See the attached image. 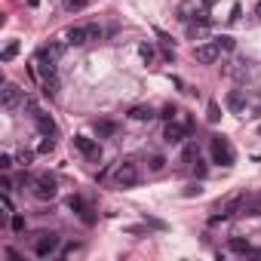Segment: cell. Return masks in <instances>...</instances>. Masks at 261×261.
I'll use <instances>...</instances> for the list:
<instances>
[{
    "label": "cell",
    "mask_w": 261,
    "mask_h": 261,
    "mask_svg": "<svg viewBox=\"0 0 261 261\" xmlns=\"http://www.w3.org/2000/svg\"><path fill=\"white\" fill-rule=\"evenodd\" d=\"M249 255H255V258H261V249H252V252H249Z\"/></svg>",
    "instance_id": "d590c367"
},
{
    "label": "cell",
    "mask_w": 261,
    "mask_h": 261,
    "mask_svg": "<svg viewBox=\"0 0 261 261\" xmlns=\"http://www.w3.org/2000/svg\"><path fill=\"white\" fill-rule=\"evenodd\" d=\"M255 16H258V19H261V0H258V7H255Z\"/></svg>",
    "instance_id": "e575fe53"
},
{
    "label": "cell",
    "mask_w": 261,
    "mask_h": 261,
    "mask_svg": "<svg viewBox=\"0 0 261 261\" xmlns=\"http://www.w3.org/2000/svg\"><path fill=\"white\" fill-rule=\"evenodd\" d=\"M43 92L53 98V95H59V74H56V77H46L43 80Z\"/></svg>",
    "instance_id": "d6986e66"
},
{
    "label": "cell",
    "mask_w": 261,
    "mask_h": 261,
    "mask_svg": "<svg viewBox=\"0 0 261 261\" xmlns=\"http://www.w3.org/2000/svg\"><path fill=\"white\" fill-rule=\"evenodd\" d=\"M215 43H218L221 49H234V37H228V34H225V37H218Z\"/></svg>",
    "instance_id": "83f0119b"
},
{
    "label": "cell",
    "mask_w": 261,
    "mask_h": 261,
    "mask_svg": "<svg viewBox=\"0 0 261 261\" xmlns=\"http://www.w3.org/2000/svg\"><path fill=\"white\" fill-rule=\"evenodd\" d=\"M138 178H141V175H138V166H135V163H129V160H126V163H120V166H117V172H114V181L120 184V188H135Z\"/></svg>",
    "instance_id": "8992f818"
},
{
    "label": "cell",
    "mask_w": 261,
    "mask_h": 261,
    "mask_svg": "<svg viewBox=\"0 0 261 261\" xmlns=\"http://www.w3.org/2000/svg\"><path fill=\"white\" fill-rule=\"evenodd\" d=\"M31 194H34L37 200H56L59 184H56L53 175H37V178L31 181Z\"/></svg>",
    "instance_id": "277c9868"
},
{
    "label": "cell",
    "mask_w": 261,
    "mask_h": 261,
    "mask_svg": "<svg viewBox=\"0 0 261 261\" xmlns=\"http://www.w3.org/2000/svg\"><path fill=\"white\" fill-rule=\"evenodd\" d=\"M203 4H206V7H212V4H215V0H203Z\"/></svg>",
    "instance_id": "8d00e7d4"
},
{
    "label": "cell",
    "mask_w": 261,
    "mask_h": 261,
    "mask_svg": "<svg viewBox=\"0 0 261 261\" xmlns=\"http://www.w3.org/2000/svg\"><path fill=\"white\" fill-rule=\"evenodd\" d=\"M163 166H166V160H163V157H151V169H154V172H160Z\"/></svg>",
    "instance_id": "4dcf8cb0"
},
{
    "label": "cell",
    "mask_w": 261,
    "mask_h": 261,
    "mask_svg": "<svg viewBox=\"0 0 261 261\" xmlns=\"http://www.w3.org/2000/svg\"><path fill=\"white\" fill-rule=\"evenodd\" d=\"M19 98H22L19 86L7 83V86H4V95H0V101H4V108H7V111H10V108H16V105H19Z\"/></svg>",
    "instance_id": "4fadbf2b"
},
{
    "label": "cell",
    "mask_w": 261,
    "mask_h": 261,
    "mask_svg": "<svg viewBox=\"0 0 261 261\" xmlns=\"http://www.w3.org/2000/svg\"><path fill=\"white\" fill-rule=\"evenodd\" d=\"M157 114H154V108H147V105H135V108H129V120H138V123H144V120H154Z\"/></svg>",
    "instance_id": "5bb4252c"
},
{
    "label": "cell",
    "mask_w": 261,
    "mask_h": 261,
    "mask_svg": "<svg viewBox=\"0 0 261 261\" xmlns=\"http://www.w3.org/2000/svg\"><path fill=\"white\" fill-rule=\"evenodd\" d=\"M31 160H34V154H31V151H19V157H16V163H19V166H31Z\"/></svg>",
    "instance_id": "cb8c5ba5"
},
{
    "label": "cell",
    "mask_w": 261,
    "mask_h": 261,
    "mask_svg": "<svg viewBox=\"0 0 261 261\" xmlns=\"http://www.w3.org/2000/svg\"><path fill=\"white\" fill-rule=\"evenodd\" d=\"M184 135H188V126H181V123H175V120H169L166 129H163V141H166V144H181Z\"/></svg>",
    "instance_id": "30bf717a"
},
{
    "label": "cell",
    "mask_w": 261,
    "mask_h": 261,
    "mask_svg": "<svg viewBox=\"0 0 261 261\" xmlns=\"http://www.w3.org/2000/svg\"><path fill=\"white\" fill-rule=\"evenodd\" d=\"M175 114H178V108H175V105H166V108H163V114H160V117H163V120L169 123V120H175Z\"/></svg>",
    "instance_id": "484cf974"
},
{
    "label": "cell",
    "mask_w": 261,
    "mask_h": 261,
    "mask_svg": "<svg viewBox=\"0 0 261 261\" xmlns=\"http://www.w3.org/2000/svg\"><path fill=\"white\" fill-rule=\"evenodd\" d=\"M209 151H212V160L218 166H234V147H231V141L225 135H212Z\"/></svg>",
    "instance_id": "3957f363"
},
{
    "label": "cell",
    "mask_w": 261,
    "mask_h": 261,
    "mask_svg": "<svg viewBox=\"0 0 261 261\" xmlns=\"http://www.w3.org/2000/svg\"><path fill=\"white\" fill-rule=\"evenodd\" d=\"M86 4H89V0H65V7L74 13V10H86Z\"/></svg>",
    "instance_id": "d4e9b609"
},
{
    "label": "cell",
    "mask_w": 261,
    "mask_h": 261,
    "mask_svg": "<svg viewBox=\"0 0 261 261\" xmlns=\"http://www.w3.org/2000/svg\"><path fill=\"white\" fill-rule=\"evenodd\" d=\"M0 200H4V209H7L10 215L16 212V206H13V200H10V191H4V197H0Z\"/></svg>",
    "instance_id": "f1b7e54d"
},
{
    "label": "cell",
    "mask_w": 261,
    "mask_h": 261,
    "mask_svg": "<svg viewBox=\"0 0 261 261\" xmlns=\"http://www.w3.org/2000/svg\"><path fill=\"white\" fill-rule=\"evenodd\" d=\"M200 154H197V144H184V154H181V160L184 163H194Z\"/></svg>",
    "instance_id": "603a6c76"
},
{
    "label": "cell",
    "mask_w": 261,
    "mask_h": 261,
    "mask_svg": "<svg viewBox=\"0 0 261 261\" xmlns=\"http://www.w3.org/2000/svg\"><path fill=\"white\" fill-rule=\"evenodd\" d=\"M68 209H71V212H77V215L86 221V225H92V221H95L92 209H89V206H86V200H83V197H77V194H74V197H68Z\"/></svg>",
    "instance_id": "8fae6325"
},
{
    "label": "cell",
    "mask_w": 261,
    "mask_h": 261,
    "mask_svg": "<svg viewBox=\"0 0 261 261\" xmlns=\"http://www.w3.org/2000/svg\"><path fill=\"white\" fill-rule=\"evenodd\" d=\"M218 56H221L218 43H200V46H194V62L197 65H212V62H218Z\"/></svg>",
    "instance_id": "52a82bcc"
},
{
    "label": "cell",
    "mask_w": 261,
    "mask_h": 261,
    "mask_svg": "<svg viewBox=\"0 0 261 261\" xmlns=\"http://www.w3.org/2000/svg\"><path fill=\"white\" fill-rule=\"evenodd\" d=\"M95 132H98V138H111L117 132V123H111V120H98L95 123Z\"/></svg>",
    "instance_id": "2e32d148"
},
{
    "label": "cell",
    "mask_w": 261,
    "mask_h": 261,
    "mask_svg": "<svg viewBox=\"0 0 261 261\" xmlns=\"http://www.w3.org/2000/svg\"><path fill=\"white\" fill-rule=\"evenodd\" d=\"M10 228H13L16 234H25V218H22L19 212H13V218H10Z\"/></svg>",
    "instance_id": "7402d4cb"
},
{
    "label": "cell",
    "mask_w": 261,
    "mask_h": 261,
    "mask_svg": "<svg viewBox=\"0 0 261 261\" xmlns=\"http://www.w3.org/2000/svg\"><path fill=\"white\" fill-rule=\"evenodd\" d=\"M74 147H77L83 157H89V160H98V157H101L98 141H92V138H86V135H74Z\"/></svg>",
    "instance_id": "9c48e42d"
},
{
    "label": "cell",
    "mask_w": 261,
    "mask_h": 261,
    "mask_svg": "<svg viewBox=\"0 0 261 261\" xmlns=\"http://www.w3.org/2000/svg\"><path fill=\"white\" fill-rule=\"evenodd\" d=\"M258 132H261V126H258Z\"/></svg>",
    "instance_id": "74e56055"
},
{
    "label": "cell",
    "mask_w": 261,
    "mask_h": 261,
    "mask_svg": "<svg viewBox=\"0 0 261 261\" xmlns=\"http://www.w3.org/2000/svg\"><path fill=\"white\" fill-rule=\"evenodd\" d=\"M59 246H62V237H59V234H53V231H49V234H40V237L34 240V255H37V258H49Z\"/></svg>",
    "instance_id": "5b68a950"
},
{
    "label": "cell",
    "mask_w": 261,
    "mask_h": 261,
    "mask_svg": "<svg viewBox=\"0 0 261 261\" xmlns=\"http://www.w3.org/2000/svg\"><path fill=\"white\" fill-rule=\"evenodd\" d=\"M53 147H56V141H53V138L46 135V138L40 141V147H37V151H40V154H49V151H53Z\"/></svg>",
    "instance_id": "4316f807"
},
{
    "label": "cell",
    "mask_w": 261,
    "mask_h": 261,
    "mask_svg": "<svg viewBox=\"0 0 261 261\" xmlns=\"http://www.w3.org/2000/svg\"><path fill=\"white\" fill-rule=\"evenodd\" d=\"M228 108L234 111V114H243V111H246V98H243L240 89H231L228 92Z\"/></svg>",
    "instance_id": "9a60e30c"
},
{
    "label": "cell",
    "mask_w": 261,
    "mask_h": 261,
    "mask_svg": "<svg viewBox=\"0 0 261 261\" xmlns=\"http://www.w3.org/2000/svg\"><path fill=\"white\" fill-rule=\"evenodd\" d=\"M28 108L34 111V123H37V129H40L43 135H56V120H53L49 114H43V111H37L31 101H28Z\"/></svg>",
    "instance_id": "7c38bea8"
},
{
    "label": "cell",
    "mask_w": 261,
    "mask_h": 261,
    "mask_svg": "<svg viewBox=\"0 0 261 261\" xmlns=\"http://www.w3.org/2000/svg\"><path fill=\"white\" fill-rule=\"evenodd\" d=\"M138 56L144 59V65H151V62L157 59V53H154V46H151V43H141V46H138Z\"/></svg>",
    "instance_id": "ac0fdd59"
},
{
    "label": "cell",
    "mask_w": 261,
    "mask_h": 261,
    "mask_svg": "<svg viewBox=\"0 0 261 261\" xmlns=\"http://www.w3.org/2000/svg\"><path fill=\"white\" fill-rule=\"evenodd\" d=\"M194 172H197V178H203V175H206V163H203L200 157L194 160Z\"/></svg>",
    "instance_id": "f546056e"
},
{
    "label": "cell",
    "mask_w": 261,
    "mask_h": 261,
    "mask_svg": "<svg viewBox=\"0 0 261 261\" xmlns=\"http://www.w3.org/2000/svg\"><path fill=\"white\" fill-rule=\"evenodd\" d=\"M200 191H203V188H200V184H191V188H188V191H184V194H188V197H194V194H200Z\"/></svg>",
    "instance_id": "836d02e7"
},
{
    "label": "cell",
    "mask_w": 261,
    "mask_h": 261,
    "mask_svg": "<svg viewBox=\"0 0 261 261\" xmlns=\"http://www.w3.org/2000/svg\"><path fill=\"white\" fill-rule=\"evenodd\" d=\"M10 166H13V157H10V154H0V169H4V172H7Z\"/></svg>",
    "instance_id": "1f68e13d"
},
{
    "label": "cell",
    "mask_w": 261,
    "mask_h": 261,
    "mask_svg": "<svg viewBox=\"0 0 261 261\" xmlns=\"http://www.w3.org/2000/svg\"><path fill=\"white\" fill-rule=\"evenodd\" d=\"M62 59V46H40L37 49V74L46 80V77H56V65Z\"/></svg>",
    "instance_id": "6da1fadb"
},
{
    "label": "cell",
    "mask_w": 261,
    "mask_h": 261,
    "mask_svg": "<svg viewBox=\"0 0 261 261\" xmlns=\"http://www.w3.org/2000/svg\"><path fill=\"white\" fill-rule=\"evenodd\" d=\"M228 246H231V252H243V255H249V252H252L249 240H237V237H234V240H231Z\"/></svg>",
    "instance_id": "ffe728a7"
},
{
    "label": "cell",
    "mask_w": 261,
    "mask_h": 261,
    "mask_svg": "<svg viewBox=\"0 0 261 261\" xmlns=\"http://www.w3.org/2000/svg\"><path fill=\"white\" fill-rule=\"evenodd\" d=\"M206 117H209V123H218V120H221V108H218V101H209Z\"/></svg>",
    "instance_id": "44dd1931"
},
{
    "label": "cell",
    "mask_w": 261,
    "mask_h": 261,
    "mask_svg": "<svg viewBox=\"0 0 261 261\" xmlns=\"http://www.w3.org/2000/svg\"><path fill=\"white\" fill-rule=\"evenodd\" d=\"M19 49H22V43H19V40H10V43L4 46V53H0V62H13V59L19 56Z\"/></svg>",
    "instance_id": "e0dca14e"
},
{
    "label": "cell",
    "mask_w": 261,
    "mask_h": 261,
    "mask_svg": "<svg viewBox=\"0 0 261 261\" xmlns=\"http://www.w3.org/2000/svg\"><path fill=\"white\" fill-rule=\"evenodd\" d=\"M0 188H4V191H13V181H10V178L4 175V178H0Z\"/></svg>",
    "instance_id": "d6a6232c"
},
{
    "label": "cell",
    "mask_w": 261,
    "mask_h": 261,
    "mask_svg": "<svg viewBox=\"0 0 261 261\" xmlns=\"http://www.w3.org/2000/svg\"><path fill=\"white\" fill-rule=\"evenodd\" d=\"M101 37V28L98 25H71L68 31H65V40L71 43V46H83V43H89V40H98Z\"/></svg>",
    "instance_id": "7a4b0ae2"
},
{
    "label": "cell",
    "mask_w": 261,
    "mask_h": 261,
    "mask_svg": "<svg viewBox=\"0 0 261 261\" xmlns=\"http://www.w3.org/2000/svg\"><path fill=\"white\" fill-rule=\"evenodd\" d=\"M240 209H246V200H243V197H231L225 206H218V215H212V225H218V221H225V218L237 215Z\"/></svg>",
    "instance_id": "ba28073f"
}]
</instances>
